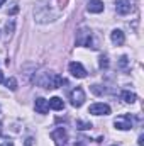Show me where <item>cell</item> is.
Instances as JSON below:
<instances>
[{"label": "cell", "instance_id": "obj_3", "mask_svg": "<svg viewBox=\"0 0 144 146\" xmlns=\"http://www.w3.org/2000/svg\"><path fill=\"white\" fill-rule=\"evenodd\" d=\"M51 138L54 139L56 146H68V133L65 127H56L51 131Z\"/></svg>", "mask_w": 144, "mask_h": 146}, {"label": "cell", "instance_id": "obj_19", "mask_svg": "<svg viewBox=\"0 0 144 146\" xmlns=\"http://www.w3.org/2000/svg\"><path fill=\"white\" fill-rule=\"evenodd\" d=\"M75 146H87V139H78V143H75Z\"/></svg>", "mask_w": 144, "mask_h": 146}, {"label": "cell", "instance_id": "obj_11", "mask_svg": "<svg viewBox=\"0 0 144 146\" xmlns=\"http://www.w3.org/2000/svg\"><path fill=\"white\" fill-rule=\"evenodd\" d=\"M110 39H112V42H114V44L122 46V44H124V41H126V36H124V33H122L120 29H114V31H112V34H110Z\"/></svg>", "mask_w": 144, "mask_h": 146}, {"label": "cell", "instance_id": "obj_9", "mask_svg": "<svg viewBox=\"0 0 144 146\" xmlns=\"http://www.w3.org/2000/svg\"><path fill=\"white\" fill-rule=\"evenodd\" d=\"M34 109H36V112H39V114H48V112H49V102H48L46 99L39 97V99H36V102H34Z\"/></svg>", "mask_w": 144, "mask_h": 146}, {"label": "cell", "instance_id": "obj_16", "mask_svg": "<svg viewBox=\"0 0 144 146\" xmlns=\"http://www.w3.org/2000/svg\"><path fill=\"white\" fill-rule=\"evenodd\" d=\"M92 92L97 94V95H104V94H105V88H102L100 85H93V87H92Z\"/></svg>", "mask_w": 144, "mask_h": 146}, {"label": "cell", "instance_id": "obj_17", "mask_svg": "<svg viewBox=\"0 0 144 146\" xmlns=\"http://www.w3.org/2000/svg\"><path fill=\"white\" fill-rule=\"evenodd\" d=\"M14 27H15V22H14V21H10V22H7V26H5V33H7V34H10V33H14Z\"/></svg>", "mask_w": 144, "mask_h": 146}, {"label": "cell", "instance_id": "obj_18", "mask_svg": "<svg viewBox=\"0 0 144 146\" xmlns=\"http://www.w3.org/2000/svg\"><path fill=\"white\" fill-rule=\"evenodd\" d=\"M100 68H108V58L105 54L100 56Z\"/></svg>", "mask_w": 144, "mask_h": 146}, {"label": "cell", "instance_id": "obj_13", "mask_svg": "<svg viewBox=\"0 0 144 146\" xmlns=\"http://www.w3.org/2000/svg\"><path fill=\"white\" fill-rule=\"evenodd\" d=\"M122 99H124V102H127V104H134V102L137 100V95H136L134 92H131V90H124V92H122Z\"/></svg>", "mask_w": 144, "mask_h": 146}, {"label": "cell", "instance_id": "obj_6", "mask_svg": "<svg viewBox=\"0 0 144 146\" xmlns=\"http://www.w3.org/2000/svg\"><path fill=\"white\" fill-rule=\"evenodd\" d=\"M68 70H70V73H71L73 76H76V78H85V76H87V70H85L83 65L78 63V61H71L70 66H68Z\"/></svg>", "mask_w": 144, "mask_h": 146}, {"label": "cell", "instance_id": "obj_21", "mask_svg": "<svg viewBox=\"0 0 144 146\" xmlns=\"http://www.w3.org/2000/svg\"><path fill=\"white\" fill-rule=\"evenodd\" d=\"M137 143H139V146H144V136L143 134L139 136V141H137Z\"/></svg>", "mask_w": 144, "mask_h": 146}, {"label": "cell", "instance_id": "obj_20", "mask_svg": "<svg viewBox=\"0 0 144 146\" xmlns=\"http://www.w3.org/2000/svg\"><path fill=\"white\" fill-rule=\"evenodd\" d=\"M17 10H19V7H17V5H14V7H12V9H10V12H9V14H10V15H12V14H15V12H17Z\"/></svg>", "mask_w": 144, "mask_h": 146}, {"label": "cell", "instance_id": "obj_5", "mask_svg": "<svg viewBox=\"0 0 144 146\" xmlns=\"http://www.w3.org/2000/svg\"><path fill=\"white\" fill-rule=\"evenodd\" d=\"M114 126L120 131H127V129H132V117L129 114H124V115H119L115 121H114Z\"/></svg>", "mask_w": 144, "mask_h": 146}, {"label": "cell", "instance_id": "obj_22", "mask_svg": "<svg viewBox=\"0 0 144 146\" xmlns=\"http://www.w3.org/2000/svg\"><path fill=\"white\" fill-rule=\"evenodd\" d=\"M0 146H14V143L12 141H5V143H2Z\"/></svg>", "mask_w": 144, "mask_h": 146}, {"label": "cell", "instance_id": "obj_7", "mask_svg": "<svg viewBox=\"0 0 144 146\" xmlns=\"http://www.w3.org/2000/svg\"><path fill=\"white\" fill-rule=\"evenodd\" d=\"M88 112L93 114V115H107V114H110V107H108L107 104L98 102V104H92Z\"/></svg>", "mask_w": 144, "mask_h": 146}, {"label": "cell", "instance_id": "obj_1", "mask_svg": "<svg viewBox=\"0 0 144 146\" xmlns=\"http://www.w3.org/2000/svg\"><path fill=\"white\" fill-rule=\"evenodd\" d=\"M34 83L42 88H58L61 83H66V80H63L54 72H39L34 75Z\"/></svg>", "mask_w": 144, "mask_h": 146}, {"label": "cell", "instance_id": "obj_8", "mask_svg": "<svg viewBox=\"0 0 144 146\" xmlns=\"http://www.w3.org/2000/svg\"><path fill=\"white\" fill-rule=\"evenodd\" d=\"M115 10L120 15H127L132 10V3L131 0H115Z\"/></svg>", "mask_w": 144, "mask_h": 146}, {"label": "cell", "instance_id": "obj_2", "mask_svg": "<svg viewBox=\"0 0 144 146\" xmlns=\"http://www.w3.org/2000/svg\"><path fill=\"white\" fill-rule=\"evenodd\" d=\"M76 44H78V46H87V48H95V46H93L92 31L87 29V27L78 29V33H76Z\"/></svg>", "mask_w": 144, "mask_h": 146}, {"label": "cell", "instance_id": "obj_14", "mask_svg": "<svg viewBox=\"0 0 144 146\" xmlns=\"http://www.w3.org/2000/svg\"><path fill=\"white\" fill-rule=\"evenodd\" d=\"M76 127L81 129V131H87V129H92V122H87V121H76Z\"/></svg>", "mask_w": 144, "mask_h": 146}, {"label": "cell", "instance_id": "obj_15", "mask_svg": "<svg viewBox=\"0 0 144 146\" xmlns=\"http://www.w3.org/2000/svg\"><path fill=\"white\" fill-rule=\"evenodd\" d=\"M5 85H7V88H10L12 92L17 90V80H15V78H9V80L5 82Z\"/></svg>", "mask_w": 144, "mask_h": 146}, {"label": "cell", "instance_id": "obj_4", "mask_svg": "<svg viewBox=\"0 0 144 146\" xmlns=\"http://www.w3.org/2000/svg\"><path fill=\"white\" fill-rule=\"evenodd\" d=\"M70 100H71L73 107H81L83 102H85V92H83V88H80V87L73 88L71 92H70Z\"/></svg>", "mask_w": 144, "mask_h": 146}, {"label": "cell", "instance_id": "obj_23", "mask_svg": "<svg viewBox=\"0 0 144 146\" xmlns=\"http://www.w3.org/2000/svg\"><path fill=\"white\" fill-rule=\"evenodd\" d=\"M2 82H3V73L0 72V83H2Z\"/></svg>", "mask_w": 144, "mask_h": 146}, {"label": "cell", "instance_id": "obj_12", "mask_svg": "<svg viewBox=\"0 0 144 146\" xmlns=\"http://www.w3.org/2000/svg\"><path fill=\"white\" fill-rule=\"evenodd\" d=\"M48 102H49V109H54V110H63L65 109V102H63V99H59V97H53V99H49Z\"/></svg>", "mask_w": 144, "mask_h": 146}, {"label": "cell", "instance_id": "obj_24", "mask_svg": "<svg viewBox=\"0 0 144 146\" xmlns=\"http://www.w3.org/2000/svg\"><path fill=\"white\" fill-rule=\"evenodd\" d=\"M3 2H5V0H0V5H3Z\"/></svg>", "mask_w": 144, "mask_h": 146}, {"label": "cell", "instance_id": "obj_10", "mask_svg": "<svg viewBox=\"0 0 144 146\" xmlns=\"http://www.w3.org/2000/svg\"><path fill=\"white\" fill-rule=\"evenodd\" d=\"M87 10L92 12V14H100V12H104V2H100V0H90V3L87 5Z\"/></svg>", "mask_w": 144, "mask_h": 146}, {"label": "cell", "instance_id": "obj_25", "mask_svg": "<svg viewBox=\"0 0 144 146\" xmlns=\"http://www.w3.org/2000/svg\"><path fill=\"white\" fill-rule=\"evenodd\" d=\"M0 133H2V122H0Z\"/></svg>", "mask_w": 144, "mask_h": 146}]
</instances>
